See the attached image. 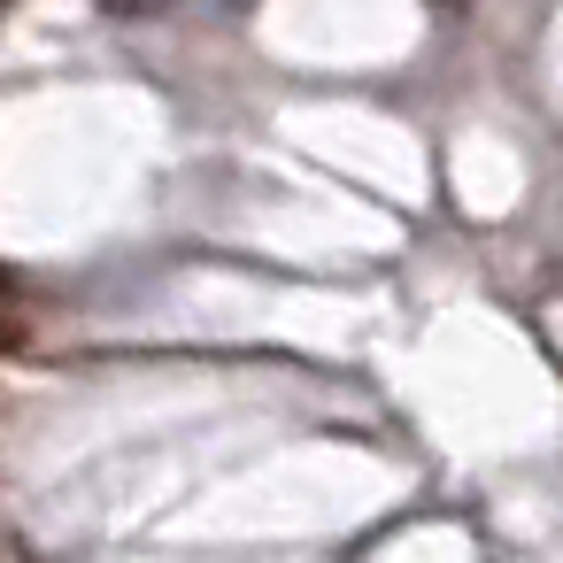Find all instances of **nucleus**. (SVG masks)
<instances>
[{"instance_id": "obj_1", "label": "nucleus", "mask_w": 563, "mask_h": 563, "mask_svg": "<svg viewBox=\"0 0 563 563\" xmlns=\"http://www.w3.org/2000/svg\"><path fill=\"white\" fill-rule=\"evenodd\" d=\"M16 340H24V324H16V317H0V355H9Z\"/></svg>"}, {"instance_id": "obj_2", "label": "nucleus", "mask_w": 563, "mask_h": 563, "mask_svg": "<svg viewBox=\"0 0 563 563\" xmlns=\"http://www.w3.org/2000/svg\"><path fill=\"white\" fill-rule=\"evenodd\" d=\"M0 294H9V271H0Z\"/></svg>"}, {"instance_id": "obj_3", "label": "nucleus", "mask_w": 563, "mask_h": 563, "mask_svg": "<svg viewBox=\"0 0 563 563\" xmlns=\"http://www.w3.org/2000/svg\"><path fill=\"white\" fill-rule=\"evenodd\" d=\"M448 9H463V0H448Z\"/></svg>"}]
</instances>
